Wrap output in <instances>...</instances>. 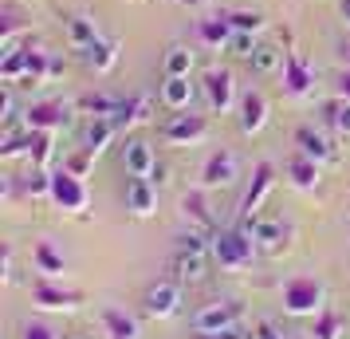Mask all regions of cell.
Segmentation results:
<instances>
[{
	"label": "cell",
	"instance_id": "obj_24",
	"mask_svg": "<svg viewBox=\"0 0 350 339\" xmlns=\"http://www.w3.org/2000/svg\"><path fill=\"white\" fill-rule=\"evenodd\" d=\"M67 40H71V48L87 51V48L98 40L95 20H87V16H67Z\"/></svg>",
	"mask_w": 350,
	"mask_h": 339
},
{
	"label": "cell",
	"instance_id": "obj_13",
	"mask_svg": "<svg viewBox=\"0 0 350 339\" xmlns=\"http://www.w3.org/2000/svg\"><path fill=\"white\" fill-rule=\"evenodd\" d=\"M311 83H315V71L303 64L299 51H287L284 55V87H287V95L291 99L311 95Z\"/></svg>",
	"mask_w": 350,
	"mask_h": 339
},
{
	"label": "cell",
	"instance_id": "obj_12",
	"mask_svg": "<svg viewBox=\"0 0 350 339\" xmlns=\"http://www.w3.org/2000/svg\"><path fill=\"white\" fill-rule=\"evenodd\" d=\"M271 181H275V170H271L268 162H260V166H256L252 186H248V190H244V197H240V221L256 217V210L264 205V197H268V190H271Z\"/></svg>",
	"mask_w": 350,
	"mask_h": 339
},
{
	"label": "cell",
	"instance_id": "obj_26",
	"mask_svg": "<svg viewBox=\"0 0 350 339\" xmlns=\"http://www.w3.org/2000/svg\"><path fill=\"white\" fill-rule=\"evenodd\" d=\"M87 64L95 67V71H111L118 64V44L114 40H95L91 48H87Z\"/></svg>",
	"mask_w": 350,
	"mask_h": 339
},
{
	"label": "cell",
	"instance_id": "obj_30",
	"mask_svg": "<svg viewBox=\"0 0 350 339\" xmlns=\"http://www.w3.org/2000/svg\"><path fill=\"white\" fill-rule=\"evenodd\" d=\"M323 114H327V123H331L338 134H350V103H347V99H334V103H327V107H323Z\"/></svg>",
	"mask_w": 350,
	"mask_h": 339
},
{
	"label": "cell",
	"instance_id": "obj_35",
	"mask_svg": "<svg viewBox=\"0 0 350 339\" xmlns=\"http://www.w3.org/2000/svg\"><path fill=\"white\" fill-rule=\"evenodd\" d=\"M228 48H232V55H240V60H248V55L256 51L252 32H237V36H232V44H228Z\"/></svg>",
	"mask_w": 350,
	"mask_h": 339
},
{
	"label": "cell",
	"instance_id": "obj_5",
	"mask_svg": "<svg viewBox=\"0 0 350 339\" xmlns=\"http://www.w3.org/2000/svg\"><path fill=\"white\" fill-rule=\"evenodd\" d=\"M240 320V304L237 300H221V304H208L193 316V331L197 336H217L224 327H237Z\"/></svg>",
	"mask_w": 350,
	"mask_h": 339
},
{
	"label": "cell",
	"instance_id": "obj_45",
	"mask_svg": "<svg viewBox=\"0 0 350 339\" xmlns=\"http://www.w3.org/2000/svg\"><path fill=\"white\" fill-rule=\"evenodd\" d=\"M347 16H350V8H347Z\"/></svg>",
	"mask_w": 350,
	"mask_h": 339
},
{
	"label": "cell",
	"instance_id": "obj_34",
	"mask_svg": "<svg viewBox=\"0 0 350 339\" xmlns=\"http://www.w3.org/2000/svg\"><path fill=\"white\" fill-rule=\"evenodd\" d=\"M338 327H342L338 312H323L315 323V339H338Z\"/></svg>",
	"mask_w": 350,
	"mask_h": 339
},
{
	"label": "cell",
	"instance_id": "obj_6",
	"mask_svg": "<svg viewBox=\"0 0 350 339\" xmlns=\"http://www.w3.org/2000/svg\"><path fill=\"white\" fill-rule=\"evenodd\" d=\"M142 304L150 316H158V320H170L181 312V280H158V284H150L142 296Z\"/></svg>",
	"mask_w": 350,
	"mask_h": 339
},
{
	"label": "cell",
	"instance_id": "obj_22",
	"mask_svg": "<svg viewBox=\"0 0 350 339\" xmlns=\"http://www.w3.org/2000/svg\"><path fill=\"white\" fill-rule=\"evenodd\" d=\"M284 64V51L275 48V44H256V51L248 55V67H252L256 75H275Z\"/></svg>",
	"mask_w": 350,
	"mask_h": 339
},
{
	"label": "cell",
	"instance_id": "obj_23",
	"mask_svg": "<svg viewBox=\"0 0 350 339\" xmlns=\"http://www.w3.org/2000/svg\"><path fill=\"white\" fill-rule=\"evenodd\" d=\"M287 174H291V181H295L299 190H315L319 186V162L307 158V154H295V158L287 162Z\"/></svg>",
	"mask_w": 350,
	"mask_h": 339
},
{
	"label": "cell",
	"instance_id": "obj_10",
	"mask_svg": "<svg viewBox=\"0 0 350 339\" xmlns=\"http://www.w3.org/2000/svg\"><path fill=\"white\" fill-rule=\"evenodd\" d=\"M240 174V162L232 150H217V154H208L205 170H201V186L205 190H217V186H232Z\"/></svg>",
	"mask_w": 350,
	"mask_h": 339
},
{
	"label": "cell",
	"instance_id": "obj_41",
	"mask_svg": "<svg viewBox=\"0 0 350 339\" xmlns=\"http://www.w3.org/2000/svg\"><path fill=\"white\" fill-rule=\"evenodd\" d=\"M177 4H189V8H197V4H208V0H177Z\"/></svg>",
	"mask_w": 350,
	"mask_h": 339
},
{
	"label": "cell",
	"instance_id": "obj_19",
	"mask_svg": "<svg viewBox=\"0 0 350 339\" xmlns=\"http://www.w3.org/2000/svg\"><path fill=\"white\" fill-rule=\"evenodd\" d=\"M161 103L170 111H189V103H193L189 75H165V83H161Z\"/></svg>",
	"mask_w": 350,
	"mask_h": 339
},
{
	"label": "cell",
	"instance_id": "obj_29",
	"mask_svg": "<svg viewBox=\"0 0 350 339\" xmlns=\"http://www.w3.org/2000/svg\"><path fill=\"white\" fill-rule=\"evenodd\" d=\"M24 67H28V48H12V44H8V55H4V64H0V79L4 83L20 79Z\"/></svg>",
	"mask_w": 350,
	"mask_h": 339
},
{
	"label": "cell",
	"instance_id": "obj_9",
	"mask_svg": "<svg viewBox=\"0 0 350 339\" xmlns=\"http://www.w3.org/2000/svg\"><path fill=\"white\" fill-rule=\"evenodd\" d=\"M201 91H205L208 107H213V111H221V114L237 103V83H232V75H228L224 67H208L205 79H201Z\"/></svg>",
	"mask_w": 350,
	"mask_h": 339
},
{
	"label": "cell",
	"instance_id": "obj_1",
	"mask_svg": "<svg viewBox=\"0 0 350 339\" xmlns=\"http://www.w3.org/2000/svg\"><path fill=\"white\" fill-rule=\"evenodd\" d=\"M208 257H213V244L205 241V229L185 233L181 244H177V253H174V276L181 280V284H197V280H205Z\"/></svg>",
	"mask_w": 350,
	"mask_h": 339
},
{
	"label": "cell",
	"instance_id": "obj_33",
	"mask_svg": "<svg viewBox=\"0 0 350 339\" xmlns=\"http://www.w3.org/2000/svg\"><path fill=\"white\" fill-rule=\"evenodd\" d=\"M228 24H232V28H237V32H260V28H264V16H260V12H228Z\"/></svg>",
	"mask_w": 350,
	"mask_h": 339
},
{
	"label": "cell",
	"instance_id": "obj_7",
	"mask_svg": "<svg viewBox=\"0 0 350 339\" xmlns=\"http://www.w3.org/2000/svg\"><path fill=\"white\" fill-rule=\"evenodd\" d=\"M240 225L252 233V241L260 253H280L287 244V237H291V229L284 225V221H275V217H248V221H240Z\"/></svg>",
	"mask_w": 350,
	"mask_h": 339
},
{
	"label": "cell",
	"instance_id": "obj_20",
	"mask_svg": "<svg viewBox=\"0 0 350 339\" xmlns=\"http://www.w3.org/2000/svg\"><path fill=\"white\" fill-rule=\"evenodd\" d=\"M197 36H201V44H208V48H228L237 28L228 24V16H208L197 24Z\"/></svg>",
	"mask_w": 350,
	"mask_h": 339
},
{
	"label": "cell",
	"instance_id": "obj_25",
	"mask_svg": "<svg viewBox=\"0 0 350 339\" xmlns=\"http://www.w3.org/2000/svg\"><path fill=\"white\" fill-rule=\"evenodd\" d=\"M103 323H107V336L111 339H138V323L130 320L126 312H118V307H107Z\"/></svg>",
	"mask_w": 350,
	"mask_h": 339
},
{
	"label": "cell",
	"instance_id": "obj_8",
	"mask_svg": "<svg viewBox=\"0 0 350 339\" xmlns=\"http://www.w3.org/2000/svg\"><path fill=\"white\" fill-rule=\"evenodd\" d=\"M158 134L165 138V142H197V138H205L208 134V118L205 114H185V111H177L170 123H161Z\"/></svg>",
	"mask_w": 350,
	"mask_h": 339
},
{
	"label": "cell",
	"instance_id": "obj_16",
	"mask_svg": "<svg viewBox=\"0 0 350 339\" xmlns=\"http://www.w3.org/2000/svg\"><path fill=\"white\" fill-rule=\"evenodd\" d=\"M122 166L130 170V178H150L154 166H158L150 142H142V138H126V146H122Z\"/></svg>",
	"mask_w": 350,
	"mask_h": 339
},
{
	"label": "cell",
	"instance_id": "obj_31",
	"mask_svg": "<svg viewBox=\"0 0 350 339\" xmlns=\"http://www.w3.org/2000/svg\"><path fill=\"white\" fill-rule=\"evenodd\" d=\"M36 268H40V273H48V276H55V273H64V257L44 241V244H36Z\"/></svg>",
	"mask_w": 350,
	"mask_h": 339
},
{
	"label": "cell",
	"instance_id": "obj_18",
	"mask_svg": "<svg viewBox=\"0 0 350 339\" xmlns=\"http://www.w3.org/2000/svg\"><path fill=\"white\" fill-rule=\"evenodd\" d=\"M24 123H28V130H55L67 123V107L64 103H32L24 111Z\"/></svg>",
	"mask_w": 350,
	"mask_h": 339
},
{
	"label": "cell",
	"instance_id": "obj_44",
	"mask_svg": "<svg viewBox=\"0 0 350 339\" xmlns=\"http://www.w3.org/2000/svg\"><path fill=\"white\" fill-rule=\"evenodd\" d=\"M71 339H83V336H71Z\"/></svg>",
	"mask_w": 350,
	"mask_h": 339
},
{
	"label": "cell",
	"instance_id": "obj_38",
	"mask_svg": "<svg viewBox=\"0 0 350 339\" xmlns=\"http://www.w3.org/2000/svg\"><path fill=\"white\" fill-rule=\"evenodd\" d=\"M0 111H4V114H0L4 123H12V118H16V114H12V111H16V99H12V91H8V87L0 91Z\"/></svg>",
	"mask_w": 350,
	"mask_h": 339
},
{
	"label": "cell",
	"instance_id": "obj_43",
	"mask_svg": "<svg viewBox=\"0 0 350 339\" xmlns=\"http://www.w3.org/2000/svg\"><path fill=\"white\" fill-rule=\"evenodd\" d=\"M291 339H303V336H291Z\"/></svg>",
	"mask_w": 350,
	"mask_h": 339
},
{
	"label": "cell",
	"instance_id": "obj_3",
	"mask_svg": "<svg viewBox=\"0 0 350 339\" xmlns=\"http://www.w3.org/2000/svg\"><path fill=\"white\" fill-rule=\"evenodd\" d=\"M323 296H327V288L315 276H295L284 284V307L291 316H315L323 307Z\"/></svg>",
	"mask_w": 350,
	"mask_h": 339
},
{
	"label": "cell",
	"instance_id": "obj_21",
	"mask_svg": "<svg viewBox=\"0 0 350 339\" xmlns=\"http://www.w3.org/2000/svg\"><path fill=\"white\" fill-rule=\"evenodd\" d=\"M114 134H118V123H114V118H95V123L87 127V134H83V150L98 158V154L107 150V142H111Z\"/></svg>",
	"mask_w": 350,
	"mask_h": 339
},
{
	"label": "cell",
	"instance_id": "obj_17",
	"mask_svg": "<svg viewBox=\"0 0 350 339\" xmlns=\"http://www.w3.org/2000/svg\"><path fill=\"white\" fill-rule=\"evenodd\" d=\"M126 210L134 217H150V213L158 210V186L150 178H134L126 186Z\"/></svg>",
	"mask_w": 350,
	"mask_h": 339
},
{
	"label": "cell",
	"instance_id": "obj_32",
	"mask_svg": "<svg viewBox=\"0 0 350 339\" xmlns=\"http://www.w3.org/2000/svg\"><path fill=\"white\" fill-rule=\"evenodd\" d=\"M48 71H51L48 55L28 48V67H24V79H28V83H44V75H48Z\"/></svg>",
	"mask_w": 350,
	"mask_h": 339
},
{
	"label": "cell",
	"instance_id": "obj_27",
	"mask_svg": "<svg viewBox=\"0 0 350 339\" xmlns=\"http://www.w3.org/2000/svg\"><path fill=\"white\" fill-rule=\"evenodd\" d=\"M165 75H189L193 71V51L185 44H174V48L165 51V64H161Z\"/></svg>",
	"mask_w": 350,
	"mask_h": 339
},
{
	"label": "cell",
	"instance_id": "obj_42",
	"mask_svg": "<svg viewBox=\"0 0 350 339\" xmlns=\"http://www.w3.org/2000/svg\"><path fill=\"white\" fill-rule=\"evenodd\" d=\"M197 339H213V336H197Z\"/></svg>",
	"mask_w": 350,
	"mask_h": 339
},
{
	"label": "cell",
	"instance_id": "obj_39",
	"mask_svg": "<svg viewBox=\"0 0 350 339\" xmlns=\"http://www.w3.org/2000/svg\"><path fill=\"white\" fill-rule=\"evenodd\" d=\"M338 99H347V103H350V71L338 75Z\"/></svg>",
	"mask_w": 350,
	"mask_h": 339
},
{
	"label": "cell",
	"instance_id": "obj_28",
	"mask_svg": "<svg viewBox=\"0 0 350 339\" xmlns=\"http://www.w3.org/2000/svg\"><path fill=\"white\" fill-rule=\"evenodd\" d=\"M181 210H185V217H193L197 225L205 229V233L217 229V221H213V213H208V205H205V194H189L185 201H181Z\"/></svg>",
	"mask_w": 350,
	"mask_h": 339
},
{
	"label": "cell",
	"instance_id": "obj_14",
	"mask_svg": "<svg viewBox=\"0 0 350 339\" xmlns=\"http://www.w3.org/2000/svg\"><path fill=\"white\" fill-rule=\"evenodd\" d=\"M295 142H299V154L315 158L319 166H323V162H338V146H334L323 130H315V127H299V130H295Z\"/></svg>",
	"mask_w": 350,
	"mask_h": 339
},
{
	"label": "cell",
	"instance_id": "obj_15",
	"mask_svg": "<svg viewBox=\"0 0 350 339\" xmlns=\"http://www.w3.org/2000/svg\"><path fill=\"white\" fill-rule=\"evenodd\" d=\"M32 300H36V307H44V312H71V307L83 304V292H67V288L48 284V280H40L32 288Z\"/></svg>",
	"mask_w": 350,
	"mask_h": 339
},
{
	"label": "cell",
	"instance_id": "obj_11",
	"mask_svg": "<svg viewBox=\"0 0 350 339\" xmlns=\"http://www.w3.org/2000/svg\"><path fill=\"white\" fill-rule=\"evenodd\" d=\"M268 123V99L260 95V91H244L237 99V127L244 134H260Z\"/></svg>",
	"mask_w": 350,
	"mask_h": 339
},
{
	"label": "cell",
	"instance_id": "obj_4",
	"mask_svg": "<svg viewBox=\"0 0 350 339\" xmlns=\"http://www.w3.org/2000/svg\"><path fill=\"white\" fill-rule=\"evenodd\" d=\"M48 197L67 213H83L87 201H91V194H87V186H83V178L75 170H55V174H51V194Z\"/></svg>",
	"mask_w": 350,
	"mask_h": 339
},
{
	"label": "cell",
	"instance_id": "obj_2",
	"mask_svg": "<svg viewBox=\"0 0 350 339\" xmlns=\"http://www.w3.org/2000/svg\"><path fill=\"white\" fill-rule=\"evenodd\" d=\"M256 253H260V249H256L252 233L244 225L213 233V260H217L221 268H244V264H252Z\"/></svg>",
	"mask_w": 350,
	"mask_h": 339
},
{
	"label": "cell",
	"instance_id": "obj_36",
	"mask_svg": "<svg viewBox=\"0 0 350 339\" xmlns=\"http://www.w3.org/2000/svg\"><path fill=\"white\" fill-rule=\"evenodd\" d=\"M256 339H291V336H287V331H280V323L260 320V323H256Z\"/></svg>",
	"mask_w": 350,
	"mask_h": 339
},
{
	"label": "cell",
	"instance_id": "obj_40",
	"mask_svg": "<svg viewBox=\"0 0 350 339\" xmlns=\"http://www.w3.org/2000/svg\"><path fill=\"white\" fill-rule=\"evenodd\" d=\"M213 339H244V331H240V327H224V331H217Z\"/></svg>",
	"mask_w": 350,
	"mask_h": 339
},
{
	"label": "cell",
	"instance_id": "obj_37",
	"mask_svg": "<svg viewBox=\"0 0 350 339\" xmlns=\"http://www.w3.org/2000/svg\"><path fill=\"white\" fill-rule=\"evenodd\" d=\"M20 339H55V331H51L48 323H24Z\"/></svg>",
	"mask_w": 350,
	"mask_h": 339
}]
</instances>
